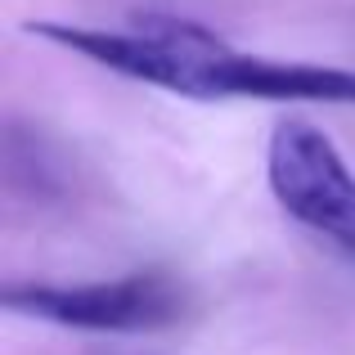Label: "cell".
Listing matches in <instances>:
<instances>
[{"mask_svg":"<svg viewBox=\"0 0 355 355\" xmlns=\"http://www.w3.org/2000/svg\"><path fill=\"white\" fill-rule=\"evenodd\" d=\"M27 32L59 50L86 54L90 63L117 72V77L144 81V86L171 90L184 99H202V63L220 54L230 41H220L211 27L175 14H148L135 23V32H108V27L81 23H27Z\"/></svg>","mask_w":355,"mask_h":355,"instance_id":"cell-1","label":"cell"},{"mask_svg":"<svg viewBox=\"0 0 355 355\" xmlns=\"http://www.w3.org/2000/svg\"><path fill=\"white\" fill-rule=\"evenodd\" d=\"M266 184L297 225L355 257V171L315 121L288 117L270 130Z\"/></svg>","mask_w":355,"mask_h":355,"instance_id":"cell-2","label":"cell"},{"mask_svg":"<svg viewBox=\"0 0 355 355\" xmlns=\"http://www.w3.org/2000/svg\"><path fill=\"white\" fill-rule=\"evenodd\" d=\"M5 306L14 315H32V320L81 333H153L180 320L184 297L175 279L157 275V270H139V275L99 279V284L77 288H5Z\"/></svg>","mask_w":355,"mask_h":355,"instance_id":"cell-3","label":"cell"},{"mask_svg":"<svg viewBox=\"0 0 355 355\" xmlns=\"http://www.w3.org/2000/svg\"><path fill=\"white\" fill-rule=\"evenodd\" d=\"M202 99H311V104H355V72L324 63L257 59L225 45L202 63Z\"/></svg>","mask_w":355,"mask_h":355,"instance_id":"cell-4","label":"cell"}]
</instances>
